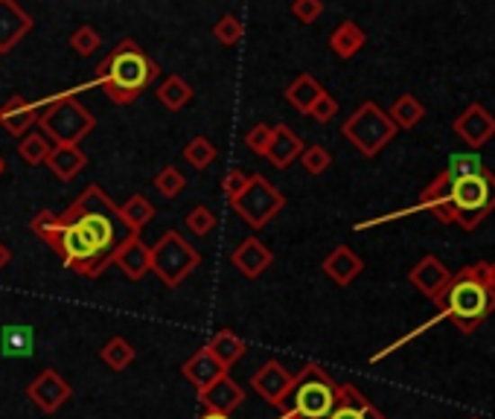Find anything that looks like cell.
Listing matches in <instances>:
<instances>
[{"instance_id": "f35d334b", "label": "cell", "mask_w": 495, "mask_h": 419, "mask_svg": "<svg viewBox=\"0 0 495 419\" xmlns=\"http://www.w3.org/2000/svg\"><path fill=\"white\" fill-rule=\"evenodd\" d=\"M99 44H103V39H99V32L94 27H88V23H82V27L73 30V35H70V47L79 56H94Z\"/></svg>"}, {"instance_id": "44dd1931", "label": "cell", "mask_w": 495, "mask_h": 419, "mask_svg": "<svg viewBox=\"0 0 495 419\" xmlns=\"http://www.w3.org/2000/svg\"><path fill=\"white\" fill-rule=\"evenodd\" d=\"M320 268H324V274L332 282H336V286H350V282L364 271V260L353 248H346V245H338V248L327 256Z\"/></svg>"}, {"instance_id": "7c38bea8", "label": "cell", "mask_w": 495, "mask_h": 419, "mask_svg": "<svg viewBox=\"0 0 495 419\" xmlns=\"http://www.w3.org/2000/svg\"><path fill=\"white\" fill-rule=\"evenodd\" d=\"M292 381H294V373H289L280 361L271 359L251 376V388H254L256 397H263L268 405H274V408L283 411V402H286V397H289Z\"/></svg>"}, {"instance_id": "836d02e7", "label": "cell", "mask_w": 495, "mask_h": 419, "mask_svg": "<svg viewBox=\"0 0 495 419\" xmlns=\"http://www.w3.org/2000/svg\"><path fill=\"white\" fill-rule=\"evenodd\" d=\"M184 160H187L193 169H207L216 160V146L198 134V138H193L187 146H184Z\"/></svg>"}, {"instance_id": "484cf974", "label": "cell", "mask_w": 495, "mask_h": 419, "mask_svg": "<svg viewBox=\"0 0 495 419\" xmlns=\"http://www.w3.org/2000/svg\"><path fill=\"white\" fill-rule=\"evenodd\" d=\"M320 96H324V88H320V82L312 76V73H301V76L286 88V103L301 111V114H309Z\"/></svg>"}, {"instance_id": "83f0119b", "label": "cell", "mask_w": 495, "mask_h": 419, "mask_svg": "<svg viewBox=\"0 0 495 419\" xmlns=\"http://www.w3.org/2000/svg\"><path fill=\"white\" fill-rule=\"evenodd\" d=\"M155 204L146 199V195H131V199L120 207V221L131 230V236H140L143 227L155 218Z\"/></svg>"}, {"instance_id": "e575fe53", "label": "cell", "mask_w": 495, "mask_h": 419, "mask_svg": "<svg viewBox=\"0 0 495 419\" xmlns=\"http://www.w3.org/2000/svg\"><path fill=\"white\" fill-rule=\"evenodd\" d=\"M152 187L164 195V199H178V195L184 192V187H187V181H184V175L176 169V166H164L155 175Z\"/></svg>"}, {"instance_id": "ffe728a7", "label": "cell", "mask_w": 495, "mask_h": 419, "mask_svg": "<svg viewBox=\"0 0 495 419\" xmlns=\"http://www.w3.org/2000/svg\"><path fill=\"white\" fill-rule=\"evenodd\" d=\"M35 122H39V105L27 103L23 96H9V100L0 105V126H4L12 138H23Z\"/></svg>"}, {"instance_id": "5bb4252c", "label": "cell", "mask_w": 495, "mask_h": 419, "mask_svg": "<svg viewBox=\"0 0 495 419\" xmlns=\"http://www.w3.org/2000/svg\"><path fill=\"white\" fill-rule=\"evenodd\" d=\"M408 280H411V286L419 294H426L428 300H437L446 291V286L452 282V271L446 268L435 254H426L423 260L408 271Z\"/></svg>"}, {"instance_id": "ac0fdd59", "label": "cell", "mask_w": 495, "mask_h": 419, "mask_svg": "<svg viewBox=\"0 0 495 419\" xmlns=\"http://www.w3.org/2000/svg\"><path fill=\"white\" fill-rule=\"evenodd\" d=\"M327 419H388L356 385H338V402Z\"/></svg>"}, {"instance_id": "2e32d148", "label": "cell", "mask_w": 495, "mask_h": 419, "mask_svg": "<svg viewBox=\"0 0 495 419\" xmlns=\"http://www.w3.org/2000/svg\"><path fill=\"white\" fill-rule=\"evenodd\" d=\"M303 152V140L301 134L294 129H289L286 122H280V126H271V140H268V149H266V160L271 166L277 169H289L297 157Z\"/></svg>"}, {"instance_id": "7a4b0ae2", "label": "cell", "mask_w": 495, "mask_h": 419, "mask_svg": "<svg viewBox=\"0 0 495 419\" xmlns=\"http://www.w3.org/2000/svg\"><path fill=\"white\" fill-rule=\"evenodd\" d=\"M158 76V61L134 39H122L96 67L94 85H99L114 105H131L146 88H152Z\"/></svg>"}, {"instance_id": "277c9868", "label": "cell", "mask_w": 495, "mask_h": 419, "mask_svg": "<svg viewBox=\"0 0 495 419\" xmlns=\"http://www.w3.org/2000/svg\"><path fill=\"white\" fill-rule=\"evenodd\" d=\"M35 126L53 146H79L96 129V117L76 96L61 94L56 100L39 105V122Z\"/></svg>"}, {"instance_id": "4dcf8cb0", "label": "cell", "mask_w": 495, "mask_h": 419, "mask_svg": "<svg viewBox=\"0 0 495 419\" xmlns=\"http://www.w3.org/2000/svg\"><path fill=\"white\" fill-rule=\"evenodd\" d=\"M50 152H53V143H50L41 131L23 134L21 143H18V157L23 160V164H30V166H41V164H47Z\"/></svg>"}, {"instance_id": "4316f807", "label": "cell", "mask_w": 495, "mask_h": 419, "mask_svg": "<svg viewBox=\"0 0 495 419\" xmlns=\"http://www.w3.org/2000/svg\"><path fill=\"white\" fill-rule=\"evenodd\" d=\"M245 350H248V343L242 338L233 335L230 329H219L216 335L210 338V343H207V352L213 355V359L225 370H230L233 364H237L245 355Z\"/></svg>"}, {"instance_id": "d6a6232c", "label": "cell", "mask_w": 495, "mask_h": 419, "mask_svg": "<svg viewBox=\"0 0 495 419\" xmlns=\"http://www.w3.org/2000/svg\"><path fill=\"white\" fill-rule=\"evenodd\" d=\"M484 160L475 152H464V155H452L449 157V166L443 172L449 175L452 181H461V178H469V175H478V172H484Z\"/></svg>"}, {"instance_id": "d6986e66", "label": "cell", "mask_w": 495, "mask_h": 419, "mask_svg": "<svg viewBox=\"0 0 495 419\" xmlns=\"http://www.w3.org/2000/svg\"><path fill=\"white\" fill-rule=\"evenodd\" d=\"M230 263L237 265V271H242L248 280H256L263 271L271 268V263H274V254H271L268 245H263L256 236H248L239 248L233 251Z\"/></svg>"}, {"instance_id": "6da1fadb", "label": "cell", "mask_w": 495, "mask_h": 419, "mask_svg": "<svg viewBox=\"0 0 495 419\" xmlns=\"http://www.w3.org/2000/svg\"><path fill=\"white\" fill-rule=\"evenodd\" d=\"M117 221L120 207L103 187L91 183L65 213L41 210L32 218V233L61 256L65 268L82 277H99L120 245Z\"/></svg>"}, {"instance_id": "d4e9b609", "label": "cell", "mask_w": 495, "mask_h": 419, "mask_svg": "<svg viewBox=\"0 0 495 419\" xmlns=\"http://www.w3.org/2000/svg\"><path fill=\"white\" fill-rule=\"evenodd\" d=\"M364 44H367V35L356 21H341L329 35V47L338 58H353Z\"/></svg>"}, {"instance_id": "74e56055", "label": "cell", "mask_w": 495, "mask_h": 419, "mask_svg": "<svg viewBox=\"0 0 495 419\" xmlns=\"http://www.w3.org/2000/svg\"><path fill=\"white\" fill-rule=\"evenodd\" d=\"M184 221H187L190 233H195V236H207V233H213V227H216V213L210 207L198 204V207L190 210Z\"/></svg>"}, {"instance_id": "bcb514c9", "label": "cell", "mask_w": 495, "mask_h": 419, "mask_svg": "<svg viewBox=\"0 0 495 419\" xmlns=\"http://www.w3.org/2000/svg\"><path fill=\"white\" fill-rule=\"evenodd\" d=\"M198 419H230L225 414H204V416H198Z\"/></svg>"}, {"instance_id": "4fadbf2b", "label": "cell", "mask_w": 495, "mask_h": 419, "mask_svg": "<svg viewBox=\"0 0 495 419\" xmlns=\"http://www.w3.org/2000/svg\"><path fill=\"white\" fill-rule=\"evenodd\" d=\"M111 263H114L129 280L138 282L148 274V271H152V245H146L140 236H131L129 233V236L117 245Z\"/></svg>"}, {"instance_id": "ab89813d", "label": "cell", "mask_w": 495, "mask_h": 419, "mask_svg": "<svg viewBox=\"0 0 495 419\" xmlns=\"http://www.w3.org/2000/svg\"><path fill=\"white\" fill-rule=\"evenodd\" d=\"M292 15L301 23H315L320 15H324V4H320V0H294Z\"/></svg>"}, {"instance_id": "1f68e13d", "label": "cell", "mask_w": 495, "mask_h": 419, "mask_svg": "<svg viewBox=\"0 0 495 419\" xmlns=\"http://www.w3.org/2000/svg\"><path fill=\"white\" fill-rule=\"evenodd\" d=\"M99 359H103L111 370H117V373H122L131 361H134V347L126 341V338H111L103 350H99Z\"/></svg>"}, {"instance_id": "9c48e42d", "label": "cell", "mask_w": 495, "mask_h": 419, "mask_svg": "<svg viewBox=\"0 0 495 419\" xmlns=\"http://www.w3.org/2000/svg\"><path fill=\"white\" fill-rule=\"evenodd\" d=\"M230 207L237 210L254 230H259V227H266L277 213H283L286 195H283L266 175H259L256 172V175H248L245 190L230 201Z\"/></svg>"}, {"instance_id": "9a60e30c", "label": "cell", "mask_w": 495, "mask_h": 419, "mask_svg": "<svg viewBox=\"0 0 495 419\" xmlns=\"http://www.w3.org/2000/svg\"><path fill=\"white\" fill-rule=\"evenodd\" d=\"M32 15L15 0H0V53H12L15 44L32 30Z\"/></svg>"}, {"instance_id": "52a82bcc", "label": "cell", "mask_w": 495, "mask_h": 419, "mask_svg": "<svg viewBox=\"0 0 495 419\" xmlns=\"http://www.w3.org/2000/svg\"><path fill=\"white\" fill-rule=\"evenodd\" d=\"M341 134L364 157H376L396 138V126L385 111L367 100L353 111V117H346V122L341 126Z\"/></svg>"}, {"instance_id": "b9f144b4", "label": "cell", "mask_w": 495, "mask_h": 419, "mask_svg": "<svg viewBox=\"0 0 495 419\" xmlns=\"http://www.w3.org/2000/svg\"><path fill=\"white\" fill-rule=\"evenodd\" d=\"M245 183H248V175H245L242 169H230V172H225V178H221V192H225L228 204L245 190Z\"/></svg>"}, {"instance_id": "ee69618b", "label": "cell", "mask_w": 495, "mask_h": 419, "mask_svg": "<svg viewBox=\"0 0 495 419\" xmlns=\"http://www.w3.org/2000/svg\"><path fill=\"white\" fill-rule=\"evenodd\" d=\"M484 280H487V286H490L492 294H495V260H492V263H484Z\"/></svg>"}, {"instance_id": "e0dca14e", "label": "cell", "mask_w": 495, "mask_h": 419, "mask_svg": "<svg viewBox=\"0 0 495 419\" xmlns=\"http://www.w3.org/2000/svg\"><path fill=\"white\" fill-rule=\"evenodd\" d=\"M198 399H202L207 414H225V416H230V411H237L242 405L245 390L225 373L219 381H213V385H210L207 390L198 393Z\"/></svg>"}, {"instance_id": "c3c4849f", "label": "cell", "mask_w": 495, "mask_h": 419, "mask_svg": "<svg viewBox=\"0 0 495 419\" xmlns=\"http://www.w3.org/2000/svg\"><path fill=\"white\" fill-rule=\"evenodd\" d=\"M280 419H297V416H294V414H289V411H283V416H280Z\"/></svg>"}, {"instance_id": "8fae6325", "label": "cell", "mask_w": 495, "mask_h": 419, "mask_svg": "<svg viewBox=\"0 0 495 419\" xmlns=\"http://www.w3.org/2000/svg\"><path fill=\"white\" fill-rule=\"evenodd\" d=\"M27 397L39 405L44 414H56L61 405L73 397V388L68 385L65 376H61L58 370L50 367V370H41V373L30 381Z\"/></svg>"}, {"instance_id": "ba28073f", "label": "cell", "mask_w": 495, "mask_h": 419, "mask_svg": "<svg viewBox=\"0 0 495 419\" xmlns=\"http://www.w3.org/2000/svg\"><path fill=\"white\" fill-rule=\"evenodd\" d=\"M198 265H202V254L178 230H166L152 245V271L166 289H178Z\"/></svg>"}, {"instance_id": "7402d4cb", "label": "cell", "mask_w": 495, "mask_h": 419, "mask_svg": "<svg viewBox=\"0 0 495 419\" xmlns=\"http://www.w3.org/2000/svg\"><path fill=\"white\" fill-rule=\"evenodd\" d=\"M181 373H184V379H187L198 393H202V390H207L210 385H213V381H219L221 376H225L228 370L221 367V364L213 359V355L207 352V347H204V350H198L190 361H184Z\"/></svg>"}, {"instance_id": "8992f818", "label": "cell", "mask_w": 495, "mask_h": 419, "mask_svg": "<svg viewBox=\"0 0 495 419\" xmlns=\"http://www.w3.org/2000/svg\"><path fill=\"white\" fill-rule=\"evenodd\" d=\"M452 204L457 227L461 230L481 227V221H487L495 210V175L490 169H484L478 175L452 181Z\"/></svg>"}, {"instance_id": "603a6c76", "label": "cell", "mask_w": 495, "mask_h": 419, "mask_svg": "<svg viewBox=\"0 0 495 419\" xmlns=\"http://www.w3.org/2000/svg\"><path fill=\"white\" fill-rule=\"evenodd\" d=\"M47 166L53 169L56 178L73 181L85 166H88V157H85L79 146H53V152L47 157Z\"/></svg>"}, {"instance_id": "7dc6e473", "label": "cell", "mask_w": 495, "mask_h": 419, "mask_svg": "<svg viewBox=\"0 0 495 419\" xmlns=\"http://www.w3.org/2000/svg\"><path fill=\"white\" fill-rule=\"evenodd\" d=\"M4 172H6V160L0 157V175H4Z\"/></svg>"}, {"instance_id": "30bf717a", "label": "cell", "mask_w": 495, "mask_h": 419, "mask_svg": "<svg viewBox=\"0 0 495 419\" xmlns=\"http://www.w3.org/2000/svg\"><path fill=\"white\" fill-rule=\"evenodd\" d=\"M452 131L469 146V149L475 152V149L487 146L495 138V117L481 103H472V105H466L461 114L454 117Z\"/></svg>"}, {"instance_id": "f546056e", "label": "cell", "mask_w": 495, "mask_h": 419, "mask_svg": "<svg viewBox=\"0 0 495 419\" xmlns=\"http://www.w3.org/2000/svg\"><path fill=\"white\" fill-rule=\"evenodd\" d=\"M193 100V88L181 76H166L158 85V103L166 105L169 111H181Z\"/></svg>"}, {"instance_id": "d590c367", "label": "cell", "mask_w": 495, "mask_h": 419, "mask_svg": "<svg viewBox=\"0 0 495 419\" xmlns=\"http://www.w3.org/2000/svg\"><path fill=\"white\" fill-rule=\"evenodd\" d=\"M301 166L309 172V175H324V172L332 166V155L324 149V146H303V152H301Z\"/></svg>"}, {"instance_id": "8d00e7d4", "label": "cell", "mask_w": 495, "mask_h": 419, "mask_svg": "<svg viewBox=\"0 0 495 419\" xmlns=\"http://www.w3.org/2000/svg\"><path fill=\"white\" fill-rule=\"evenodd\" d=\"M213 35H216L219 44L237 47V44L242 41V35H245V23H242L237 15H221V18L216 21V27H213Z\"/></svg>"}, {"instance_id": "7bdbcfd3", "label": "cell", "mask_w": 495, "mask_h": 419, "mask_svg": "<svg viewBox=\"0 0 495 419\" xmlns=\"http://www.w3.org/2000/svg\"><path fill=\"white\" fill-rule=\"evenodd\" d=\"M336 114H338V103L332 100V96H329L327 91H324V96H320V100L312 105V111H309V117L318 120V122H329Z\"/></svg>"}, {"instance_id": "3957f363", "label": "cell", "mask_w": 495, "mask_h": 419, "mask_svg": "<svg viewBox=\"0 0 495 419\" xmlns=\"http://www.w3.org/2000/svg\"><path fill=\"white\" fill-rule=\"evenodd\" d=\"M437 317L452 320L457 332L472 335V332L484 324L495 312V294L484 280V263H472L452 274V282L435 300Z\"/></svg>"}, {"instance_id": "f6af8a7d", "label": "cell", "mask_w": 495, "mask_h": 419, "mask_svg": "<svg viewBox=\"0 0 495 419\" xmlns=\"http://www.w3.org/2000/svg\"><path fill=\"white\" fill-rule=\"evenodd\" d=\"M9 260H12V254H9V248L4 242H0V271H4L6 265H9Z\"/></svg>"}, {"instance_id": "60d3db41", "label": "cell", "mask_w": 495, "mask_h": 419, "mask_svg": "<svg viewBox=\"0 0 495 419\" xmlns=\"http://www.w3.org/2000/svg\"><path fill=\"white\" fill-rule=\"evenodd\" d=\"M268 140H271V126H266V122H259V126H254L251 131L245 134V146H248V149H251L254 155H259V157H266Z\"/></svg>"}, {"instance_id": "cb8c5ba5", "label": "cell", "mask_w": 495, "mask_h": 419, "mask_svg": "<svg viewBox=\"0 0 495 419\" xmlns=\"http://www.w3.org/2000/svg\"><path fill=\"white\" fill-rule=\"evenodd\" d=\"M35 350V329L27 324H12L0 332V355L6 359H30Z\"/></svg>"}, {"instance_id": "f1b7e54d", "label": "cell", "mask_w": 495, "mask_h": 419, "mask_svg": "<svg viewBox=\"0 0 495 419\" xmlns=\"http://www.w3.org/2000/svg\"><path fill=\"white\" fill-rule=\"evenodd\" d=\"M388 117H391V122L396 126V131H400V129L411 131L414 126H419V122H423L426 108H423V103H419L414 94H402L400 100L391 105Z\"/></svg>"}, {"instance_id": "5b68a950", "label": "cell", "mask_w": 495, "mask_h": 419, "mask_svg": "<svg viewBox=\"0 0 495 419\" xmlns=\"http://www.w3.org/2000/svg\"><path fill=\"white\" fill-rule=\"evenodd\" d=\"M338 402V385L332 381V376L324 367L309 361L301 373L294 376L292 390L283 411L294 414L297 419H327Z\"/></svg>"}]
</instances>
